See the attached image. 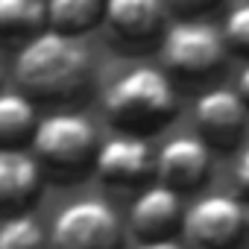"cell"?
<instances>
[{
  "label": "cell",
  "mask_w": 249,
  "mask_h": 249,
  "mask_svg": "<svg viewBox=\"0 0 249 249\" xmlns=\"http://www.w3.org/2000/svg\"><path fill=\"white\" fill-rule=\"evenodd\" d=\"M223 41L240 56H249V3H237L223 24Z\"/></svg>",
  "instance_id": "cell-17"
},
{
  "label": "cell",
  "mask_w": 249,
  "mask_h": 249,
  "mask_svg": "<svg viewBox=\"0 0 249 249\" xmlns=\"http://www.w3.org/2000/svg\"><path fill=\"white\" fill-rule=\"evenodd\" d=\"M38 161L56 179H76L97 161V129L79 114H53L38 123L33 135Z\"/></svg>",
  "instance_id": "cell-3"
},
{
  "label": "cell",
  "mask_w": 249,
  "mask_h": 249,
  "mask_svg": "<svg viewBox=\"0 0 249 249\" xmlns=\"http://www.w3.org/2000/svg\"><path fill=\"white\" fill-rule=\"evenodd\" d=\"M91 56L76 38H65L59 33H41L27 41V47L15 59V79L24 97L33 100H76L91 85Z\"/></svg>",
  "instance_id": "cell-1"
},
{
  "label": "cell",
  "mask_w": 249,
  "mask_h": 249,
  "mask_svg": "<svg viewBox=\"0 0 249 249\" xmlns=\"http://www.w3.org/2000/svg\"><path fill=\"white\" fill-rule=\"evenodd\" d=\"M38 129L36 106L30 97L0 91V150H18Z\"/></svg>",
  "instance_id": "cell-13"
},
{
  "label": "cell",
  "mask_w": 249,
  "mask_h": 249,
  "mask_svg": "<svg viewBox=\"0 0 249 249\" xmlns=\"http://www.w3.org/2000/svg\"><path fill=\"white\" fill-rule=\"evenodd\" d=\"M182 229L196 249H240L249 231L246 205L223 194L202 196L185 211Z\"/></svg>",
  "instance_id": "cell-5"
},
{
  "label": "cell",
  "mask_w": 249,
  "mask_h": 249,
  "mask_svg": "<svg viewBox=\"0 0 249 249\" xmlns=\"http://www.w3.org/2000/svg\"><path fill=\"white\" fill-rule=\"evenodd\" d=\"M47 24V6L41 0H0V36L21 38L41 36Z\"/></svg>",
  "instance_id": "cell-15"
},
{
  "label": "cell",
  "mask_w": 249,
  "mask_h": 249,
  "mask_svg": "<svg viewBox=\"0 0 249 249\" xmlns=\"http://www.w3.org/2000/svg\"><path fill=\"white\" fill-rule=\"evenodd\" d=\"M237 97L243 100V106L249 108V65L240 71V76H237Z\"/></svg>",
  "instance_id": "cell-20"
},
{
  "label": "cell",
  "mask_w": 249,
  "mask_h": 249,
  "mask_svg": "<svg viewBox=\"0 0 249 249\" xmlns=\"http://www.w3.org/2000/svg\"><path fill=\"white\" fill-rule=\"evenodd\" d=\"M94 170L106 185L135 188V185H144L150 176H156V156L147 141L132 135H117L100 144Z\"/></svg>",
  "instance_id": "cell-9"
},
{
  "label": "cell",
  "mask_w": 249,
  "mask_h": 249,
  "mask_svg": "<svg viewBox=\"0 0 249 249\" xmlns=\"http://www.w3.org/2000/svg\"><path fill=\"white\" fill-rule=\"evenodd\" d=\"M182 220H185V214H182V205H179V194L164 188V185L147 188L135 199L132 214H129L132 231L141 237V243L167 240V234H173V229Z\"/></svg>",
  "instance_id": "cell-11"
},
{
  "label": "cell",
  "mask_w": 249,
  "mask_h": 249,
  "mask_svg": "<svg viewBox=\"0 0 249 249\" xmlns=\"http://www.w3.org/2000/svg\"><path fill=\"white\" fill-rule=\"evenodd\" d=\"M138 249H182V246L167 237V240H147V243H141Z\"/></svg>",
  "instance_id": "cell-21"
},
{
  "label": "cell",
  "mask_w": 249,
  "mask_h": 249,
  "mask_svg": "<svg viewBox=\"0 0 249 249\" xmlns=\"http://www.w3.org/2000/svg\"><path fill=\"white\" fill-rule=\"evenodd\" d=\"M176 111V91L164 71L132 68L117 76L106 94V114L111 126L129 132L132 138L161 129Z\"/></svg>",
  "instance_id": "cell-2"
},
{
  "label": "cell",
  "mask_w": 249,
  "mask_h": 249,
  "mask_svg": "<svg viewBox=\"0 0 249 249\" xmlns=\"http://www.w3.org/2000/svg\"><path fill=\"white\" fill-rule=\"evenodd\" d=\"M234 185H237L240 196L249 199V147H246V150L240 153V159H237V167H234Z\"/></svg>",
  "instance_id": "cell-18"
},
{
  "label": "cell",
  "mask_w": 249,
  "mask_h": 249,
  "mask_svg": "<svg viewBox=\"0 0 249 249\" xmlns=\"http://www.w3.org/2000/svg\"><path fill=\"white\" fill-rule=\"evenodd\" d=\"M123 229L114 208L103 199H76L65 205L50 229V249H120Z\"/></svg>",
  "instance_id": "cell-4"
},
{
  "label": "cell",
  "mask_w": 249,
  "mask_h": 249,
  "mask_svg": "<svg viewBox=\"0 0 249 249\" xmlns=\"http://www.w3.org/2000/svg\"><path fill=\"white\" fill-rule=\"evenodd\" d=\"M0 249H50V234L38 220L15 214L0 226Z\"/></svg>",
  "instance_id": "cell-16"
},
{
  "label": "cell",
  "mask_w": 249,
  "mask_h": 249,
  "mask_svg": "<svg viewBox=\"0 0 249 249\" xmlns=\"http://www.w3.org/2000/svg\"><path fill=\"white\" fill-rule=\"evenodd\" d=\"M106 27L120 50H147L164 30L161 0H108Z\"/></svg>",
  "instance_id": "cell-8"
},
{
  "label": "cell",
  "mask_w": 249,
  "mask_h": 249,
  "mask_svg": "<svg viewBox=\"0 0 249 249\" xmlns=\"http://www.w3.org/2000/svg\"><path fill=\"white\" fill-rule=\"evenodd\" d=\"M217 3V0H173V12H179V15H199V12H205V9H211Z\"/></svg>",
  "instance_id": "cell-19"
},
{
  "label": "cell",
  "mask_w": 249,
  "mask_h": 249,
  "mask_svg": "<svg viewBox=\"0 0 249 249\" xmlns=\"http://www.w3.org/2000/svg\"><path fill=\"white\" fill-rule=\"evenodd\" d=\"M194 120L199 141L211 150H231L246 132L249 123V108L237 97V91L229 88H214L202 94L194 106Z\"/></svg>",
  "instance_id": "cell-7"
},
{
  "label": "cell",
  "mask_w": 249,
  "mask_h": 249,
  "mask_svg": "<svg viewBox=\"0 0 249 249\" xmlns=\"http://www.w3.org/2000/svg\"><path fill=\"white\" fill-rule=\"evenodd\" d=\"M41 191V170L24 150H0V211H21Z\"/></svg>",
  "instance_id": "cell-12"
},
{
  "label": "cell",
  "mask_w": 249,
  "mask_h": 249,
  "mask_svg": "<svg viewBox=\"0 0 249 249\" xmlns=\"http://www.w3.org/2000/svg\"><path fill=\"white\" fill-rule=\"evenodd\" d=\"M208 170H211V150L191 135L167 141L156 159V176L161 179L164 188L176 194L199 188L208 179Z\"/></svg>",
  "instance_id": "cell-10"
},
{
  "label": "cell",
  "mask_w": 249,
  "mask_h": 249,
  "mask_svg": "<svg viewBox=\"0 0 249 249\" xmlns=\"http://www.w3.org/2000/svg\"><path fill=\"white\" fill-rule=\"evenodd\" d=\"M0 85H3V71H0Z\"/></svg>",
  "instance_id": "cell-22"
},
{
  "label": "cell",
  "mask_w": 249,
  "mask_h": 249,
  "mask_svg": "<svg viewBox=\"0 0 249 249\" xmlns=\"http://www.w3.org/2000/svg\"><path fill=\"white\" fill-rule=\"evenodd\" d=\"M106 15V3L100 0H50L47 3V24L50 33L65 38H76L88 33Z\"/></svg>",
  "instance_id": "cell-14"
},
{
  "label": "cell",
  "mask_w": 249,
  "mask_h": 249,
  "mask_svg": "<svg viewBox=\"0 0 249 249\" xmlns=\"http://www.w3.org/2000/svg\"><path fill=\"white\" fill-rule=\"evenodd\" d=\"M161 59L173 73L182 76H208L226 59L223 33L208 24H176L164 33Z\"/></svg>",
  "instance_id": "cell-6"
}]
</instances>
